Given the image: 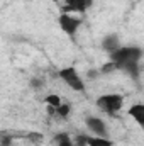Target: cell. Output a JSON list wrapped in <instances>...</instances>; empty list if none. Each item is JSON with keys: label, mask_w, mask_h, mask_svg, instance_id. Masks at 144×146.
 <instances>
[{"label": "cell", "mask_w": 144, "mask_h": 146, "mask_svg": "<svg viewBox=\"0 0 144 146\" xmlns=\"http://www.w3.org/2000/svg\"><path fill=\"white\" fill-rule=\"evenodd\" d=\"M143 58V49L139 46H120L114 53H110V61L115 63L117 70H131L137 68Z\"/></svg>", "instance_id": "cell-1"}, {"label": "cell", "mask_w": 144, "mask_h": 146, "mask_svg": "<svg viewBox=\"0 0 144 146\" xmlns=\"http://www.w3.org/2000/svg\"><path fill=\"white\" fill-rule=\"evenodd\" d=\"M124 95L120 94H104L97 99V107L100 112L108 114V115H115L117 112H120L124 107Z\"/></svg>", "instance_id": "cell-2"}, {"label": "cell", "mask_w": 144, "mask_h": 146, "mask_svg": "<svg viewBox=\"0 0 144 146\" xmlns=\"http://www.w3.org/2000/svg\"><path fill=\"white\" fill-rule=\"evenodd\" d=\"M59 78L66 83L68 88H71L75 92H85V82L81 78V75L75 66H66L59 70Z\"/></svg>", "instance_id": "cell-3"}, {"label": "cell", "mask_w": 144, "mask_h": 146, "mask_svg": "<svg viewBox=\"0 0 144 146\" xmlns=\"http://www.w3.org/2000/svg\"><path fill=\"white\" fill-rule=\"evenodd\" d=\"M81 22H83V21H81L80 14H73V12H63V14L58 17L59 29H61L66 36H75L76 31L80 29Z\"/></svg>", "instance_id": "cell-4"}, {"label": "cell", "mask_w": 144, "mask_h": 146, "mask_svg": "<svg viewBox=\"0 0 144 146\" xmlns=\"http://www.w3.org/2000/svg\"><path fill=\"white\" fill-rule=\"evenodd\" d=\"M85 124H87V129L90 131L92 136H104V138H108V124L102 119V117L90 115V117L85 119Z\"/></svg>", "instance_id": "cell-5"}, {"label": "cell", "mask_w": 144, "mask_h": 146, "mask_svg": "<svg viewBox=\"0 0 144 146\" xmlns=\"http://www.w3.org/2000/svg\"><path fill=\"white\" fill-rule=\"evenodd\" d=\"M92 0H65L66 10L73 14H83L88 7H90Z\"/></svg>", "instance_id": "cell-6"}, {"label": "cell", "mask_w": 144, "mask_h": 146, "mask_svg": "<svg viewBox=\"0 0 144 146\" xmlns=\"http://www.w3.org/2000/svg\"><path fill=\"white\" fill-rule=\"evenodd\" d=\"M127 114L136 121V124L139 126V127H143L144 126V104L143 102H136V104H132L129 110H127Z\"/></svg>", "instance_id": "cell-7"}, {"label": "cell", "mask_w": 144, "mask_h": 146, "mask_svg": "<svg viewBox=\"0 0 144 146\" xmlns=\"http://www.w3.org/2000/svg\"><path fill=\"white\" fill-rule=\"evenodd\" d=\"M102 46H104V49L108 51V53H114L115 49H119L120 48V39L117 34H107V36L104 37V41H102Z\"/></svg>", "instance_id": "cell-8"}, {"label": "cell", "mask_w": 144, "mask_h": 146, "mask_svg": "<svg viewBox=\"0 0 144 146\" xmlns=\"http://www.w3.org/2000/svg\"><path fill=\"white\" fill-rule=\"evenodd\" d=\"M87 146H114L110 141V138H104V136H87Z\"/></svg>", "instance_id": "cell-9"}, {"label": "cell", "mask_w": 144, "mask_h": 146, "mask_svg": "<svg viewBox=\"0 0 144 146\" xmlns=\"http://www.w3.org/2000/svg\"><path fill=\"white\" fill-rule=\"evenodd\" d=\"M53 141H54V146H75L73 138L68 133H59V134H56Z\"/></svg>", "instance_id": "cell-10"}, {"label": "cell", "mask_w": 144, "mask_h": 146, "mask_svg": "<svg viewBox=\"0 0 144 146\" xmlns=\"http://www.w3.org/2000/svg\"><path fill=\"white\" fill-rule=\"evenodd\" d=\"M61 102H63V99H61V95H58V94H48V95L44 97V104H46L48 107H51V109L59 107Z\"/></svg>", "instance_id": "cell-11"}, {"label": "cell", "mask_w": 144, "mask_h": 146, "mask_svg": "<svg viewBox=\"0 0 144 146\" xmlns=\"http://www.w3.org/2000/svg\"><path fill=\"white\" fill-rule=\"evenodd\" d=\"M54 114H56L58 117H63V119H65V117H68V115L71 114V106H70L68 102H65V100H63V102H61V106L54 109Z\"/></svg>", "instance_id": "cell-12"}]
</instances>
